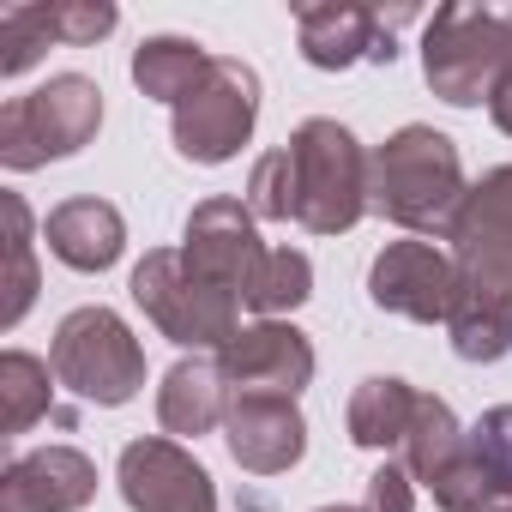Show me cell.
Here are the masks:
<instances>
[{
  "label": "cell",
  "mask_w": 512,
  "mask_h": 512,
  "mask_svg": "<svg viewBox=\"0 0 512 512\" xmlns=\"http://www.w3.org/2000/svg\"><path fill=\"white\" fill-rule=\"evenodd\" d=\"M446 241L458 266V308L446 320L452 350L464 362H500L512 350V163L464 193Z\"/></svg>",
  "instance_id": "6da1fadb"
},
{
  "label": "cell",
  "mask_w": 512,
  "mask_h": 512,
  "mask_svg": "<svg viewBox=\"0 0 512 512\" xmlns=\"http://www.w3.org/2000/svg\"><path fill=\"white\" fill-rule=\"evenodd\" d=\"M464 193L458 145L434 127H398L380 151H368V211L398 229H452Z\"/></svg>",
  "instance_id": "7a4b0ae2"
},
{
  "label": "cell",
  "mask_w": 512,
  "mask_h": 512,
  "mask_svg": "<svg viewBox=\"0 0 512 512\" xmlns=\"http://www.w3.org/2000/svg\"><path fill=\"white\" fill-rule=\"evenodd\" d=\"M422 73L434 97L470 109L494 103V91L512 79V13L488 7H440L422 37Z\"/></svg>",
  "instance_id": "3957f363"
},
{
  "label": "cell",
  "mask_w": 512,
  "mask_h": 512,
  "mask_svg": "<svg viewBox=\"0 0 512 512\" xmlns=\"http://www.w3.org/2000/svg\"><path fill=\"white\" fill-rule=\"evenodd\" d=\"M296 163V223L314 235H344L368 211V151L338 121H302L284 145Z\"/></svg>",
  "instance_id": "277c9868"
},
{
  "label": "cell",
  "mask_w": 512,
  "mask_h": 512,
  "mask_svg": "<svg viewBox=\"0 0 512 512\" xmlns=\"http://www.w3.org/2000/svg\"><path fill=\"white\" fill-rule=\"evenodd\" d=\"M133 302L181 350H217L223 356L235 344V332H241L235 326L241 302L229 290H217L211 278H199L175 247H157V253H145V260L133 266Z\"/></svg>",
  "instance_id": "5b68a950"
},
{
  "label": "cell",
  "mask_w": 512,
  "mask_h": 512,
  "mask_svg": "<svg viewBox=\"0 0 512 512\" xmlns=\"http://www.w3.org/2000/svg\"><path fill=\"white\" fill-rule=\"evenodd\" d=\"M103 121V91L85 73H61L31 97H13L0 109V163L7 169H43L55 157H73L91 145Z\"/></svg>",
  "instance_id": "8992f818"
},
{
  "label": "cell",
  "mask_w": 512,
  "mask_h": 512,
  "mask_svg": "<svg viewBox=\"0 0 512 512\" xmlns=\"http://www.w3.org/2000/svg\"><path fill=\"white\" fill-rule=\"evenodd\" d=\"M49 368L67 392H79L85 404H109V410L145 386V350L127 332V320L109 308H73L55 326Z\"/></svg>",
  "instance_id": "52a82bcc"
},
{
  "label": "cell",
  "mask_w": 512,
  "mask_h": 512,
  "mask_svg": "<svg viewBox=\"0 0 512 512\" xmlns=\"http://www.w3.org/2000/svg\"><path fill=\"white\" fill-rule=\"evenodd\" d=\"M260 121V73L211 55L205 79L175 103V151L187 163H229Z\"/></svg>",
  "instance_id": "ba28073f"
},
{
  "label": "cell",
  "mask_w": 512,
  "mask_h": 512,
  "mask_svg": "<svg viewBox=\"0 0 512 512\" xmlns=\"http://www.w3.org/2000/svg\"><path fill=\"white\" fill-rule=\"evenodd\" d=\"M266 253L272 247L260 241V229H253L247 199H205V205H193L187 235H181V260L199 278H211L217 290H229L235 302H247L253 278H260V266H266Z\"/></svg>",
  "instance_id": "9c48e42d"
},
{
  "label": "cell",
  "mask_w": 512,
  "mask_h": 512,
  "mask_svg": "<svg viewBox=\"0 0 512 512\" xmlns=\"http://www.w3.org/2000/svg\"><path fill=\"white\" fill-rule=\"evenodd\" d=\"M368 296L386 314L422 320V326H446L458 308V266L452 253H440L434 241H392L374 272H368Z\"/></svg>",
  "instance_id": "30bf717a"
},
{
  "label": "cell",
  "mask_w": 512,
  "mask_h": 512,
  "mask_svg": "<svg viewBox=\"0 0 512 512\" xmlns=\"http://www.w3.org/2000/svg\"><path fill=\"white\" fill-rule=\"evenodd\" d=\"M416 7H350V0H332V7H302L296 31H302V55L320 73H344L356 61H392V31L410 25Z\"/></svg>",
  "instance_id": "8fae6325"
},
{
  "label": "cell",
  "mask_w": 512,
  "mask_h": 512,
  "mask_svg": "<svg viewBox=\"0 0 512 512\" xmlns=\"http://www.w3.org/2000/svg\"><path fill=\"white\" fill-rule=\"evenodd\" d=\"M121 494L133 512H217V488L175 440H133L121 452Z\"/></svg>",
  "instance_id": "7c38bea8"
},
{
  "label": "cell",
  "mask_w": 512,
  "mask_h": 512,
  "mask_svg": "<svg viewBox=\"0 0 512 512\" xmlns=\"http://www.w3.org/2000/svg\"><path fill=\"white\" fill-rule=\"evenodd\" d=\"M223 428H229L235 464L253 476H278L308 452V422H302L296 398H278V392H229Z\"/></svg>",
  "instance_id": "4fadbf2b"
},
{
  "label": "cell",
  "mask_w": 512,
  "mask_h": 512,
  "mask_svg": "<svg viewBox=\"0 0 512 512\" xmlns=\"http://www.w3.org/2000/svg\"><path fill=\"white\" fill-rule=\"evenodd\" d=\"M229 392H278V398H296L308 380H314V344L284 326V320H260L235 332V344L217 356Z\"/></svg>",
  "instance_id": "5bb4252c"
},
{
  "label": "cell",
  "mask_w": 512,
  "mask_h": 512,
  "mask_svg": "<svg viewBox=\"0 0 512 512\" xmlns=\"http://www.w3.org/2000/svg\"><path fill=\"white\" fill-rule=\"evenodd\" d=\"M97 494V464L73 446H43L7 464L0 476V512H79Z\"/></svg>",
  "instance_id": "9a60e30c"
},
{
  "label": "cell",
  "mask_w": 512,
  "mask_h": 512,
  "mask_svg": "<svg viewBox=\"0 0 512 512\" xmlns=\"http://www.w3.org/2000/svg\"><path fill=\"white\" fill-rule=\"evenodd\" d=\"M49 247H55V260L73 266V272H109L121 260V247H127V223L109 199H67L49 211L43 223Z\"/></svg>",
  "instance_id": "2e32d148"
},
{
  "label": "cell",
  "mask_w": 512,
  "mask_h": 512,
  "mask_svg": "<svg viewBox=\"0 0 512 512\" xmlns=\"http://www.w3.org/2000/svg\"><path fill=\"white\" fill-rule=\"evenodd\" d=\"M229 416V380H223V368L217 362H175L169 368V380H163V392H157V422H163V434H211L217 422Z\"/></svg>",
  "instance_id": "e0dca14e"
},
{
  "label": "cell",
  "mask_w": 512,
  "mask_h": 512,
  "mask_svg": "<svg viewBox=\"0 0 512 512\" xmlns=\"http://www.w3.org/2000/svg\"><path fill=\"white\" fill-rule=\"evenodd\" d=\"M464 446H470V434L458 428V416L440 404V398H416V416H410V434H404V470L434 494L452 470H458V458H464Z\"/></svg>",
  "instance_id": "ac0fdd59"
},
{
  "label": "cell",
  "mask_w": 512,
  "mask_h": 512,
  "mask_svg": "<svg viewBox=\"0 0 512 512\" xmlns=\"http://www.w3.org/2000/svg\"><path fill=\"white\" fill-rule=\"evenodd\" d=\"M416 398H422V392H410V386L392 380V374L362 380L356 398H350V440L368 446V452H392V446H404L410 416H416Z\"/></svg>",
  "instance_id": "d6986e66"
},
{
  "label": "cell",
  "mask_w": 512,
  "mask_h": 512,
  "mask_svg": "<svg viewBox=\"0 0 512 512\" xmlns=\"http://www.w3.org/2000/svg\"><path fill=\"white\" fill-rule=\"evenodd\" d=\"M205 67H211V55H205L199 43H187V37H151V43H139V55H133L139 91L157 97V103H169V109L205 79Z\"/></svg>",
  "instance_id": "ffe728a7"
},
{
  "label": "cell",
  "mask_w": 512,
  "mask_h": 512,
  "mask_svg": "<svg viewBox=\"0 0 512 512\" xmlns=\"http://www.w3.org/2000/svg\"><path fill=\"white\" fill-rule=\"evenodd\" d=\"M7 217V278H0V326H19L37 302V247H31V205L19 193H0Z\"/></svg>",
  "instance_id": "44dd1931"
},
{
  "label": "cell",
  "mask_w": 512,
  "mask_h": 512,
  "mask_svg": "<svg viewBox=\"0 0 512 512\" xmlns=\"http://www.w3.org/2000/svg\"><path fill=\"white\" fill-rule=\"evenodd\" d=\"M49 380H55V368L37 362V356H25V350L0 356V428L25 434L37 416H49V404H55V386Z\"/></svg>",
  "instance_id": "7402d4cb"
},
{
  "label": "cell",
  "mask_w": 512,
  "mask_h": 512,
  "mask_svg": "<svg viewBox=\"0 0 512 512\" xmlns=\"http://www.w3.org/2000/svg\"><path fill=\"white\" fill-rule=\"evenodd\" d=\"M308 296H314V266H308V253H296V247H272L241 308H253V314H266V320H272V314L302 308Z\"/></svg>",
  "instance_id": "603a6c76"
},
{
  "label": "cell",
  "mask_w": 512,
  "mask_h": 512,
  "mask_svg": "<svg viewBox=\"0 0 512 512\" xmlns=\"http://www.w3.org/2000/svg\"><path fill=\"white\" fill-rule=\"evenodd\" d=\"M470 452H476L482 482H488L482 512H512V404H494L470 428Z\"/></svg>",
  "instance_id": "cb8c5ba5"
},
{
  "label": "cell",
  "mask_w": 512,
  "mask_h": 512,
  "mask_svg": "<svg viewBox=\"0 0 512 512\" xmlns=\"http://www.w3.org/2000/svg\"><path fill=\"white\" fill-rule=\"evenodd\" d=\"M55 43L49 31V7H7L0 13V73L19 79L25 67H37V55Z\"/></svg>",
  "instance_id": "d4e9b609"
},
{
  "label": "cell",
  "mask_w": 512,
  "mask_h": 512,
  "mask_svg": "<svg viewBox=\"0 0 512 512\" xmlns=\"http://www.w3.org/2000/svg\"><path fill=\"white\" fill-rule=\"evenodd\" d=\"M247 211L266 223H290L296 217V163L290 151H266L247 175Z\"/></svg>",
  "instance_id": "484cf974"
},
{
  "label": "cell",
  "mask_w": 512,
  "mask_h": 512,
  "mask_svg": "<svg viewBox=\"0 0 512 512\" xmlns=\"http://www.w3.org/2000/svg\"><path fill=\"white\" fill-rule=\"evenodd\" d=\"M115 7L109 0H55L49 7V31H55V43H97V37H109L115 31Z\"/></svg>",
  "instance_id": "4316f807"
},
{
  "label": "cell",
  "mask_w": 512,
  "mask_h": 512,
  "mask_svg": "<svg viewBox=\"0 0 512 512\" xmlns=\"http://www.w3.org/2000/svg\"><path fill=\"white\" fill-rule=\"evenodd\" d=\"M416 476L404 464H380L368 476V512H416Z\"/></svg>",
  "instance_id": "83f0119b"
},
{
  "label": "cell",
  "mask_w": 512,
  "mask_h": 512,
  "mask_svg": "<svg viewBox=\"0 0 512 512\" xmlns=\"http://www.w3.org/2000/svg\"><path fill=\"white\" fill-rule=\"evenodd\" d=\"M488 115H494V127H500V133H512V79H506V85L494 91V103H488Z\"/></svg>",
  "instance_id": "f1b7e54d"
},
{
  "label": "cell",
  "mask_w": 512,
  "mask_h": 512,
  "mask_svg": "<svg viewBox=\"0 0 512 512\" xmlns=\"http://www.w3.org/2000/svg\"><path fill=\"white\" fill-rule=\"evenodd\" d=\"M320 512H368V506H320Z\"/></svg>",
  "instance_id": "f546056e"
}]
</instances>
